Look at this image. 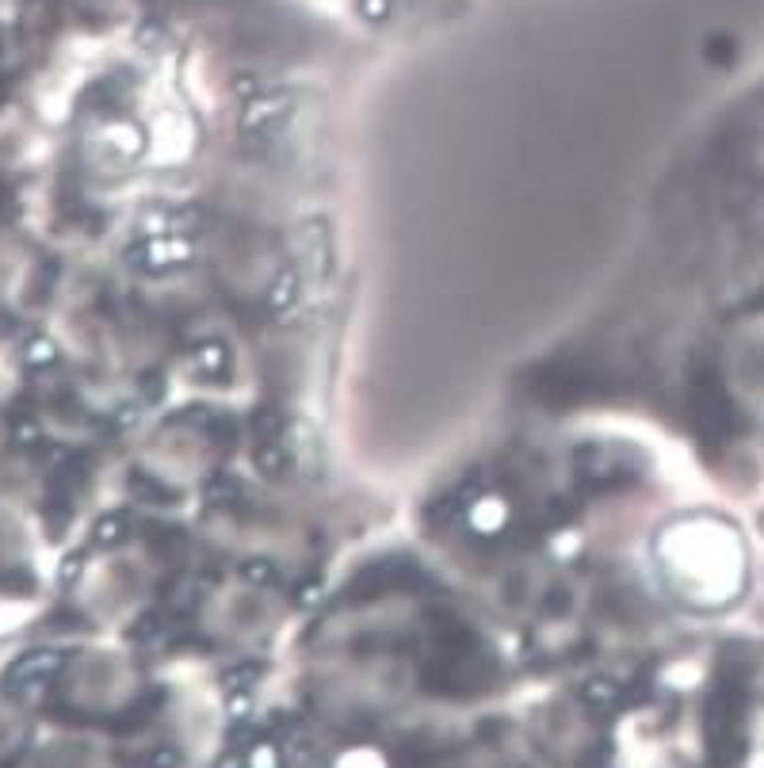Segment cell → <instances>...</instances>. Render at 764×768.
Here are the masks:
<instances>
[{
  "label": "cell",
  "instance_id": "6da1fadb",
  "mask_svg": "<svg viewBox=\"0 0 764 768\" xmlns=\"http://www.w3.org/2000/svg\"><path fill=\"white\" fill-rule=\"evenodd\" d=\"M657 555H677L692 558V573H684L680 581L669 585V593L684 600V604H719L730 600L737 585V558L730 555L734 540L719 532V524L704 520H680L669 524L665 532L654 540Z\"/></svg>",
  "mask_w": 764,
  "mask_h": 768
}]
</instances>
